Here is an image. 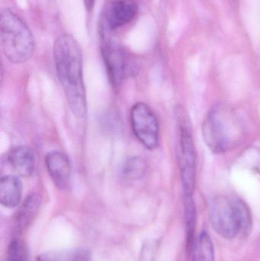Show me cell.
<instances>
[{
	"instance_id": "8fae6325",
	"label": "cell",
	"mask_w": 260,
	"mask_h": 261,
	"mask_svg": "<svg viewBox=\"0 0 260 261\" xmlns=\"http://www.w3.org/2000/svg\"><path fill=\"white\" fill-rule=\"evenodd\" d=\"M41 199L37 193L29 195L22 202L13 218L14 233L21 234L32 223L41 207Z\"/></svg>"
},
{
	"instance_id": "d6986e66",
	"label": "cell",
	"mask_w": 260,
	"mask_h": 261,
	"mask_svg": "<svg viewBox=\"0 0 260 261\" xmlns=\"http://www.w3.org/2000/svg\"><path fill=\"white\" fill-rule=\"evenodd\" d=\"M247 163L252 168L260 173V150L259 149H251L247 154Z\"/></svg>"
},
{
	"instance_id": "ba28073f",
	"label": "cell",
	"mask_w": 260,
	"mask_h": 261,
	"mask_svg": "<svg viewBox=\"0 0 260 261\" xmlns=\"http://www.w3.org/2000/svg\"><path fill=\"white\" fill-rule=\"evenodd\" d=\"M45 164L53 184L60 190H65L70 185L71 163L63 152L53 150L46 155Z\"/></svg>"
},
{
	"instance_id": "8992f818",
	"label": "cell",
	"mask_w": 260,
	"mask_h": 261,
	"mask_svg": "<svg viewBox=\"0 0 260 261\" xmlns=\"http://www.w3.org/2000/svg\"><path fill=\"white\" fill-rule=\"evenodd\" d=\"M101 52L110 83L117 90L125 78L134 74V65L122 47L109 38L102 40Z\"/></svg>"
},
{
	"instance_id": "277c9868",
	"label": "cell",
	"mask_w": 260,
	"mask_h": 261,
	"mask_svg": "<svg viewBox=\"0 0 260 261\" xmlns=\"http://www.w3.org/2000/svg\"><path fill=\"white\" fill-rule=\"evenodd\" d=\"M130 122L134 135L145 148L154 150L158 147L159 122L149 106L145 102L133 106L130 112Z\"/></svg>"
},
{
	"instance_id": "3957f363",
	"label": "cell",
	"mask_w": 260,
	"mask_h": 261,
	"mask_svg": "<svg viewBox=\"0 0 260 261\" xmlns=\"http://www.w3.org/2000/svg\"><path fill=\"white\" fill-rule=\"evenodd\" d=\"M2 50L12 64H23L33 56L35 38L27 24L9 9L2 10L0 16Z\"/></svg>"
},
{
	"instance_id": "5b68a950",
	"label": "cell",
	"mask_w": 260,
	"mask_h": 261,
	"mask_svg": "<svg viewBox=\"0 0 260 261\" xmlns=\"http://www.w3.org/2000/svg\"><path fill=\"white\" fill-rule=\"evenodd\" d=\"M180 168L184 196H192L196 182V150L187 121L180 122Z\"/></svg>"
},
{
	"instance_id": "44dd1931",
	"label": "cell",
	"mask_w": 260,
	"mask_h": 261,
	"mask_svg": "<svg viewBox=\"0 0 260 261\" xmlns=\"http://www.w3.org/2000/svg\"><path fill=\"white\" fill-rule=\"evenodd\" d=\"M230 1H232V2H233V1H234V0H230Z\"/></svg>"
},
{
	"instance_id": "e0dca14e",
	"label": "cell",
	"mask_w": 260,
	"mask_h": 261,
	"mask_svg": "<svg viewBox=\"0 0 260 261\" xmlns=\"http://www.w3.org/2000/svg\"><path fill=\"white\" fill-rule=\"evenodd\" d=\"M232 202L239 225L240 233H242L244 236H248L251 231L253 224L250 208L247 204L239 198H234L232 199Z\"/></svg>"
},
{
	"instance_id": "4fadbf2b",
	"label": "cell",
	"mask_w": 260,
	"mask_h": 261,
	"mask_svg": "<svg viewBox=\"0 0 260 261\" xmlns=\"http://www.w3.org/2000/svg\"><path fill=\"white\" fill-rule=\"evenodd\" d=\"M37 261H91V252L83 248L47 251L39 254Z\"/></svg>"
},
{
	"instance_id": "ffe728a7",
	"label": "cell",
	"mask_w": 260,
	"mask_h": 261,
	"mask_svg": "<svg viewBox=\"0 0 260 261\" xmlns=\"http://www.w3.org/2000/svg\"><path fill=\"white\" fill-rule=\"evenodd\" d=\"M83 3L87 12H90L93 11V8H94L96 0H83Z\"/></svg>"
},
{
	"instance_id": "ac0fdd59",
	"label": "cell",
	"mask_w": 260,
	"mask_h": 261,
	"mask_svg": "<svg viewBox=\"0 0 260 261\" xmlns=\"http://www.w3.org/2000/svg\"><path fill=\"white\" fill-rule=\"evenodd\" d=\"M8 261H28L27 250L24 243L18 239L11 241L7 251Z\"/></svg>"
},
{
	"instance_id": "9c48e42d",
	"label": "cell",
	"mask_w": 260,
	"mask_h": 261,
	"mask_svg": "<svg viewBox=\"0 0 260 261\" xmlns=\"http://www.w3.org/2000/svg\"><path fill=\"white\" fill-rule=\"evenodd\" d=\"M138 12V8L131 2L118 0L108 6L105 13V22L107 29L116 30L133 21Z\"/></svg>"
},
{
	"instance_id": "30bf717a",
	"label": "cell",
	"mask_w": 260,
	"mask_h": 261,
	"mask_svg": "<svg viewBox=\"0 0 260 261\" xmlns=\"http://www.w3.org/2000/svg\"><path fill=\"white\" fill-rule=\"evenodd\" d=\"M7 161L12 170L18 176L29 177L35 169V154L27 146H18L8 153Z\"/></svg>"
},
{
	"instance_id": "6da1fadb",
	"label": "cell",
	"mask_w": 260,
	"mask_h": 261,
	"mask_svg": "<svg viewBox=\"0 0 260 261\" xmlns=\"http://www.w3.org/2000/svg\"><path fill=\"white\" fill-rule=\"evenodd\" d=\"M53 58L56 74L70 110L75 117L83 119L86 116L87 101L80 45L72 35H61L53 45Z\"/></svg>"
},
{
	"instance_id": "5bb4252c",
	"label": "cell",
	"mask_w": 260,
	"mask_h": 261,
	"mask_svg": "<svg viewBox=\"0 0 260 261\" xmlns=\"http://www.w3.org/2000/svg\"><path fill=\"white\" fill-rule=\"evenodd\" d=\"M189 261H215V249L212 239L206 231L195 239L193 246L188 252Z\"/></svg>"
},
{
	"instance_id": "52a82bcc",
	"label": "cell",
	"mask_w": 260,
	"mask_h": 261,
	"mask_svg": "<svg viewBox=\"0 0 260 261\" xmlns=\"http://www.w3.org/2000/svg\"><path fill=\"white\" fill-rule=\"evenodd\" d=\"M210 222L215 232L224 239H234L240 233L233 204L226 197L216 198L211 204Z\"/></svg>"
},
{
	"instance_id": "2e32d148",
	"label": "cell",
	"mask_w": 260,
	"mask_h": 261,
	"mask_svg": "<svg viewBox=\"0 0 260 261\" xmlns=\"http://www.w3.org/2000/svg\"><path fill=\"white\" fill-rule=\"evenodd\" d=\"M148 165L145 160L141 156H134L125 161L122 173L128 180H139L146 175Z\"/></svg>"
},
{
	"instance_id": "7c38bea8",
	"label": "cell",
	"mask_w": 260,
	"mask_h": 261,
	"mask_svg": "<svg viewBox=\"0 0 260 261\" xmlns=\"http://www.w3.org/2000/svg\"><path fill=\"white\" fill-rule=\"evenodd\" d=\"M23 187L19 178L6 175L0 180V202L6 208H15L21 202Z\"/></svg>"
},
{
	"instance_id": "7a4b0ae2",
	"label": "cell",
	"mask_w": 260,
	"mask_h": 261,
	"mask_svg": "<svg viewBox=\"0 0 260 261\" xmlns=\"http://www.w3.org/2000/svg\"><path fill=\"white\" fill-rule=\"evenodd\" d=\"M244 132L238 115L223 105L212 108L203 124V139L215 153H223L233 148L241 141Z\"/></svg>"
},
{
	"instance_id": "9a60e30c",
	"label": "cell",
	"mask_w": 260,
	"mask_h": 261,
	"mask_svg": "<svg viewBox=\"0 0 260 261\" xmlns=\"http://www.w3.org/2000/svg\"><path fill=\"white\" fill-rule=\"evenodd\" d=\"M184 219L186 224V248L189 252L195 242L197 213L192 196H184Z\"/></svg>"
}]
</instances>
